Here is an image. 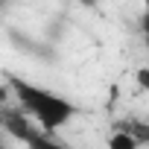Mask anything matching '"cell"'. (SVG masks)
<instances>
[{"mask_svg":"<svg viewBox=\"0 0 149 149\" xmlns=\"http://www.w3.org/2000/svg\"><path fill=\"white\" fill-rule=\"evenodd\" d=\"M9 85H12L18 102L24 105V111H29L41 123V129H47V132H56L64 123H70L73 111H76L67 100H61V97H56V94H50L44 88H35V85H29V82H24L18 76H9Z\"/></svg>","mask_w":149,"mask_h":149,"instance_id":"6da1fadb","label":"cell"},{"mask_svg":"<svg viewBox=\"0 0 149 149\" xmlns=\"http://www.w3.org/2000/svg\"><path fill=\"white\" fill-rule=\"evenodd\" d=\"M3 126H6V132H9V134H15V137H18V140H24V143L35 134V129L26 123V117H24L21 111H6V114H3Z\"/></svg>","mask_w":149,"mask_h":149,"instance_id":"7a4b0ae2","label":"cell"},{"mask_svg":"<svg viewBox=\"0 0 149 149\" xmlns=\"http://www.w3.org/2000/svg\"><path fill=\"white\" fill-rule=\"evenodd\" d=\"M137 146H140V143H137L129 132H123V129L108 137V149H137Z\"/></svg>","mask_w":149,"mask_h":149,"instance_id":"3957f363","label":"cell"},{"mask_svg":"<svg viewBox=\"0 0 149 149\" xmlns=\"http://www.w3.org/2000/svg\"><path fill=\"white\" fill-rule=\"evenodd\" d=\"M123 132H129L137 143H149V126H146V123H140V120H134V123L123 126Z\"/></svg>","mask_w":149,"mask_h":149,"instance_id":"277c9868","label":"cell"},{"mask_svg":"<svg viewBox=\"0 0 149 149\" xmlns=\"http://www.w3.org/2000/svg\"><path fill=\"white\" fill-rule=\"evenodd\" d=\"M26 146H29V149H64L61 143H56V140L47 137V134H32V137L26 140Z\"/></svg>","mask_w":149,"mask_h":149,"instance_id":"5b68a950","label":"cell"},{"mask_svg":"<svg viewBox=\"0 0 149 149\" xmlns=\"http://www.w3.org/2000/svg\"><path fill=\"white\" fill-rule=\"evenodd\" d=\"M134 79H137V85H140L143 91H149V67H140V70L134 73Z\"/></svg>","mask_w":149,"mask_h":149,"instance_id":"8992f818","label":"cell"},{"mask_svg":"<svg viewBox=\"0 0 149 149\" xmlns=\"http://www.w3.org/2000/svg\"><path fill=\"white\" fill-rule=\"evenodd\" d=\"M143 32L149 35V0H143Z\"/></svg>","mask_w":149,"mask_h":149,"instance_id":"52a82bcc","label":"cell"},{"mask_svg":"<svg viewBox=\"0 0 149 149\" xmlns=\"http://www.w3.org/2000/svg\"><path fill=\"white\" fill-rule=\"evenodd\" d=\"M79 3H82V6H88V9H94V6L100 3V0H79Z\"/></svg>","mask_w":149,"mask_h":149,"instance_id":"ba28073f","label":"cell"},{"mask_svg":"<svg viewBox=\"0 0 149 149\" xmlns=\"http://www.w3.org/2000/svg\"><path fill=\"white\" fill-rule=\"evenodd\" d=\"M3 100H6V88H0V105H3Z\"/></svg>","mask_w":149,"mask_h":149,"instance_id":"9c48e42d","label":"cell"},{"mask_svg":"<svg viewBox=\"0 0 149 149\" xmlns=\"http://www.w3.org/2000/svg\"><path fill=\"white\" fill-rule=\"evenodd\" d=\"M0 149H6V146H3V143H0Z\"/></svg>","mask_w":149,"mask_h":149,"instance_id":"30bf717a","label":"cell"},{"mask_svg":"<svg viewBox=\"0 0 149 149\" xmlns=\"http://www.w3.org/2000/svg\"><path fill=\"white\" fill-rule=\"evenodd\" d=\"M146 50H149V41H146Z\"/></svg>","mask_w":149,"mask_h":149,"instance_id":"8fae6325","label":"cell"}]
</instances>
